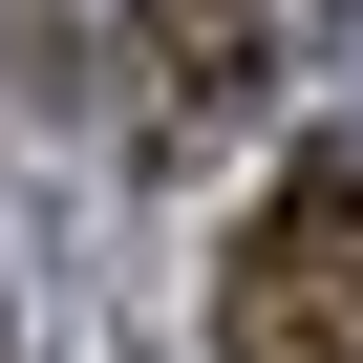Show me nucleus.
<instances>
[{
    "label": "nucleus",
    "instance_id": "nucleus-1",
    "mask_svg": "<svg viewBox=\"0 0 363 363\" xmlns=\"http://www.w3.org/2000/svg\"><path fill=\"white\" fill-rule=\"evenodd\" d=\"M214 363H363V150H299L214 257Z\"/></svg>",
    "mask_w": 363,
    "mask_h": 363
}]
</instances>
